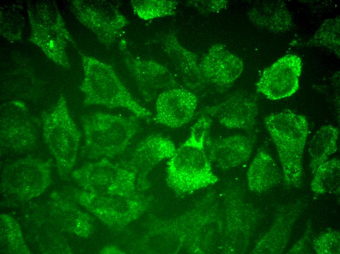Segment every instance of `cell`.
<instances>
[{
    "label": "cell",
    "instance_id": "19",
    "mask_svg": "<svg viewBox=\"0 0 340 254\" xmlns=\"http://www.w3.org/2000/svg\"><path fill=\"white\" fill-rule=\"evenodd\" d=\"M248 17L255 25L271 32L288 31L292 25V19L288 9L276 3L254 8L248 13Z\"/></svg>",
    "mask_w": 340,
    "mask_h": 254
},
{
    "label": "cell",
    "instance_id": "18",
    "mask_svg": "<svg viewBox=\"0 0 340 254\" xmlns=\"http://www.w3.org/2000/svg\"><path fill=\"white\" fill-rule=\"evenodd\" d=\"M248 185L251 190L265 191L279 182L280 173L271 156L265 151L258 152L247 173Z\"/></svg>",
    "mask_w": 340,
    "mask_h": 254
},
{
    "label": "cell",
    "instance_id": "22",
    "mask_svg": "<svg viewBox=\"0 0 340 254\" xmlns=\"http://www.w3.org/2000/svg\"><path fill=\"white\" fill-rule=\"evenodd\" d=\"M132 8L138 17L144 20L173 15L177 2L167 0H134L131 1Z\"/></svg>",
    "mask_w": 340,
    "mask_h": 254
},
{
    "label": "cell",
    "instance_id": "17",
    "mask_svg": "<svg viewBox=\"0 0 340 254\" xmlns=\"http://www.w3.org/2000/svg\"><path fill=\"white\" fill-rule=\"evenodd\" d=\"M37 136L35 125L25 112L12 113L1 118V143L18 148L26 147L33 144Z\"/></svg>",
    "mask_w": 340,
    "mask_h": 254
},
{
    "label": "cell",
    "instance_id": "12",
    "mask_svg": "<svg viewBox=\"0 0 340 254\" xmlns=\"http://www.w3.org/2000/svg\"><path fill=\"white\" fill-rule=\"evenodd\" d=\"M176 149L168 138L158 134L149 135L137 144L129 160L122 165L135 174L139 183L146 185L149 172L161 161L170 158Z\"/></svg>",
    "mask_w": 340,
    "mask_h": 254
},
{
    "label": "cell",
    "instance_id": "25",
    "mask_svg": "<svg viewBox=\"0 0 340 254\" xmlns=\"http://www.w3.org/2000/svg\"><path fill=\"white\" fill-rule=\"evenodd\" d=\"M313 246L318 254H339V233L330 231L321 234L314 241Z\"/></svg>",
    "mask_w": 340,
    "mask_h": 254
},
{
    "label": "cell",
    "instance_id": "7",
    "mask_svg": "<svg viewBox=\"0 0 340 254\" xmlns=\"http://www.w3.org/2000/svg\"><path fill=\"white\" fill-rule=\"evenodd\" d=\"M80 202L110 228L120 230L138 219L147 210L148 203L138 193L129 197L81 192Z\"/></svg>",
    "mask_w": 340,
    "mask_h": 254
},
{
    "label": "cell",
    "instance_id": "3",
    "mask_svg": "<svg viewBox=\"0 0 340 254\" xmlns=\"http://www.w3.org/2000/svg\"><path fill=\"white\" fill-rule=\"evenodd\" d=\"M82 58L84 78L80 89L85 104L122 107L138 118H150L151 112L133 98L110 65L83 54Z\"/></svg>",
    "mask_w": 340,
    "mask_h": 254
},
{
    "label": "cell",
    "instance_id": "6",
    "mask_svg": "<svg viewBox=\"0 0 340 254\" xmlns=\"http://www.w3.org/2000/svg\"><path fill=\"white\" fill-rule=\"evenodd\" d=\"M73 175L85 189L97 194L129 197L139 193L141 187L132 171L106 158L82 167Z\"/></svg>",
    "mask_w": 340,
    "mask_h": 254
},
{
    "label": "cell",
    "instance_id": "4",
    "mask_svg": "<svg viewBox=\"0 0 340 254\" xmlns=\"http://www.w3.org/2000/svg\"><path fill=\"white\" fill-rule=\"evenodd\" d=\"M85 147L92 158L113 157L123 152L139 130L135 117L96 112L82 121Z\"/></svg>",
    "mask_w": 340,
    "mask_h": 254
},
{
    "label": "cell",
    "instance_id": "13",
    "mask_svg": "<svg viewBox=\"0 0 340 254\" xmlns=\"http://www.w3.org/2000/svg\"><path fill=\"white\" fill-rule=\"evenodd\" d=\"M199 66L203 82L221 87L231 85L244 68L242 61L220 43L210 48Z\"/></svg>",
    "mask_w": 340,
    "mask_h": 254
},
{
    "label": "cell",
    "instance_id": "20",
    "mask_svg": "<svg viewBox=\"0 0 340 254\" xmlns=\"http://www.w3.org/2000/svg\"><path fill=\"white\" fill-rule=\"evenodd\" d=\"M339 134L338 128L331 125L323 126L316 131L309 148L313 173L336 151Z\"/></svg>",
    "mask_w": 340,
    "mask_h": 254
},
{
    "label": "cell",
    "instance_id": "8",
    "mask_svg": "<svg viewBox=\"0 0 340 254\" xmlns=\"http://www.w3.org/2000/svg\"><path fill=\"white\" fill-rule=\"evenodd\" d=\"M73 3L78 20L106 44L115 42L128 24L127 18L108 2L77 0Z\"/></svg>",
    "mask_w": 340,
    "mask_h": 254
},
{
    "label": "cell",
    "instance_id": "11",
    "mask_svg": "<svg viewBox=\"0 0 340 254\" xmlns=\"http://www.w3.org/2000/svg\"><path fill=\"white\" fill-rule=\"evenodd\" d=\"M197 106V98L191 90L173 88L159 95L153 120L171 128L179 127L191 119Z\"/></svg>",
    "mask_w": 340,
    "mask_h": 254
},
{
    "label": "cell",
    "instance_id": "21",
    "mask_svg": "<svg viewBox=\"0 0 340 254\" xmlns=\"http://www.w3.org/2000/svg\"><path fill=\"white\" fill-rule=\"evenodd\" d=\"M340 160L337 158L327 161L315 172L311 183L312 190L317 193L331 192L339 189Z\"/></svg>",
    "mask_w": 340,
    "mask_h": 254
},
{
    "label": "cell",
    "instance_id": "24",
    "mask_svg": "<svg viewBox=\"0 0 340 254\" xmlns=\"http://www.w3.org/2000/svg\"><path fill=\"white\" fill-rule=\"evenodd\" d=\"M288 219L279 218L271 228V231L267 232L257 243L253 253L259 254L268 243L261 254L279 253L280 249L286 245L290 233L291 223L287 222Z\"/></svg>",
    "mask_w": 340,
    "mask_h": 254
},
{
    "label": "cell",
    "instance_id": "15",
    "mask_svg": "<svg viewBox=\"0 0 340 254\" xmlns=\"http://www.w3.org/2000/svg\"><path fill=\"white\" fill-rule=\"evenodd\" d=\"M204 112L227 128L249 130L256 123L258 108L255 102L250 98L233 96L208 107Z\"/></svg>",
    "mask_w": 340,
    "mask_h": 254
},
{
    "label": "cell",
    "instance_id": "5",
    "mask_svg": "<svg viewBox=\"0 0 340 254\" xmlns=\"http://www.w3.org/2000/svg\"><path fill=\"white\" fill-rule=\"evenodd\" d=\"M45 143L57 160L60 170L67 172L75 163L81 134L72 120L64 97L42 119Z\"/></svg>",
    "mask_w": 340,
    "mask_h": 254
},
{
    "label": "cell",
    "instance_id": "16",
    "mask_svg": "<svg viewBox=\"0 0 340 254\" xmlns=\"http://www.w3.org/2000/svg\"><path fill=\"white\" fill-rule=\"evenodd\" d=\"M163 45L171 64L187 85L193 87L204 83L197 57L182 45L174 34L167 35Z\"/></svg>",
    "mask_w": 340,
    "mask_h": 254
},
{
    "label": "cell",
    "instance_id": "2",
    "mask_svg": "<svg viewBox=\"0 0 340 254\" xmlns=\"http://www.w3.org/2000/svg\"><path fill=\"white\" fill-rule=\"evenodd\" d=\"M264 124L276 148L285 181L289 185L298 187L309 131L306 118L286 109L269 115Z\"/></svg>",
    "mask_w": 340,
    "mask_h": 254
},
{
    "label": "cell",
    "instance_id": "10",
    "mask_svg": "<svg viewBox=\"0 0 340 254\" xmlns=\"http://www.w3.org/2000/svg\"><path fill=\"white\" fill-rule=\"evenodd\" d=\"M124 62L144 98L151 101L162 92L177 86L175 78L165 66L152 60L127 55Z\"/></svg>",
    "mask_w": 340,
    "mask_h": 254
},
{
    "label": "cell",
    "instance_id": "23",
    "mask_svg": "<svg viewBox=\"0 0 340 254\" xmlns=\"http://www.w3.org/2000/svg\"><path fill=\"white\" fill-rule=\"evenodd\" d=\"M340 17L324 21L314 36L306 43L307 46H323L340 57Z\"/></svg>",
    "mask_w": 340,
    "mask_h": 254
},
{
    "label": "cell",
    "instance_id": "26",
    "mask_svg": "<svg viewBox=\"0 0 340 254\" xmlns=\"http://www.w3.org/2000/svg\"><path fill=\"white\" fill-rule=\"evenodd\" d=\"M194 6L204 13L215 12L221 10L228 3L226 0H206L192 1Z\"/></svg>",
    "mask_w": 340,
    "mask_h": 254
},
{
    "label": "cell",
    "instance_id": "9",
    "mask_svg": "<svg viewBox=\"0 0 340 254\" xmlns=\"http://www.w3.org/2000/svg\"><path fill=\"white\" fill-rule=\"evenodd\" d=\"M302 67L298 56L281 57L263 70L256 84L257 91L272 100L292 96L298 88Z\"/></svg>",
    "mask_w": 340,
    "mask_h": 254
},
{
    "label": "cell",
    "instance_id": "14",
    "mask_svg": "<svg viewBox=\"0 0 340 254\" xmlns=\"http://www.w3.org/2000/svg\"><path fill=\"white\" fill-rule=\"evenodd\" d=\"M253 146L251 138L241 134L217 139L207 137L205 143L210 162L222 169L234 168L245 163L249 159Z\"/></svg>",
    "mask_w": 340,
    "mask_h": 254
},
{
    "label": "cell",
    "instance_id": "1",
    "mask_svg": "<svg viewBox=\"0 0 340 254\" xmlns=\"http://www.w3.org/2000/svg\"><path fill=\"white\" fill-rule=\"evenodd\" d=\"M212 122L207 116L199 118L192 127L188 138L170 158L166 181L178 195L191 193L218 180L205 148Z\"/></svg>",
    "mask_w": 340,
    "mask_h": 254
}]
</instances>
